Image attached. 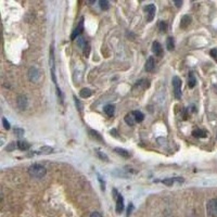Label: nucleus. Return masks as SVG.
<instances>
[{
  "mask_svg": "<svg viewBox=\"0 0 217 217\" xmlns=\"http://www.w3.org/2000/svg\"><path fill=\"white\" fill-rule=\"evenodd\" d=\"M175 5L177 6V7H180V6L182 5V1H176V2H175Z\"/></svg>",
  "mask_w": 217,
  "mask_h": 217,
  "instance_id": "obj_37",
  "label": "nucleus"
},
{
  "mask_svg": "<svg viewBox=\"0 0 217 217\" xmlns=\"http://www.w3.org/2000/svg\"><path fill=\"white\" fill-rule=\"evenodd\" d=\"M14 134L18 135V137H22L24 135V130L22 128H14Z\"/></svg>",
  "mask_w": 217,
  "mask_h": 217,
  "instance_id": "obj_33",
  "label": "nucleus"
},
{
  "mask_svg": "<svg viewBox=\"0 0 217 217\" xmlns=\"http://www.w3.org/2000/svg\"><path fill=\"white\" fill-rule=\"evenodd\" d=\"M16 147H18L20 150L26 151V150H28V149L31 148V144H29L28 142H26V141H23V140H19V141L16 142Z\"/></svg>",
  "mask_w": 217,
  "mask_h": 217,
  "instance_id": "obj_15",
  "label": "nucleus"
},
{
  "mask_svg": "<svg viewBox=\"0 0 217 217\" xmlns=\"http://www.w3.org/2000/svg\"><path fill=\"white\" fill-rule=\"evenodd\" d=\"M149 86H150V82H149V80H147V79H144V78L138 80V82L136 83V85H135L136 88H139V87H141V88H143V89L149 88Z\"/></svg>",
  "mask_w": 217,
  "mask_h": 217,
  "instance_id": "obj_14",
  "label": "nucleus"
},
{
  "mask_svg": "<svg viewBox=\"0 0 217 217\" xmlns=\"http://www.w3.org/2000/svg\"><path fill=\"white\" fill-rule=\"evenodd\" d=\"M166 48L168 51H172L175 49V41H174L173 37H168L166 39Z\"/></svg>",
  "mask_w": 217,
  "mask_h": 217,
  "instance_id": "obj_19",
  "label": "nucleus"
},
{
  "mask_svg": "<svg viewBox=\"0 0 217 217\" xmlns=\"http://www.w3.org/2000/svg\"><path fill=\"white\" fill-rule=\"evenodd\" d=\"M115 199H116V213L121 214L124 211V199H123V197L120 193L116 195Z\"/></svg>",
  "mask_w": 217,
  "mask_h": 217,
  "instance_id": "obj_9",
  "label": "nucleus"
},
{
  "mask_svg": "<svg viewBox=\"0 0 217 217\" xmlns=\"http://www.w3.org/2000/svg\"><path fill=\"white\" fill-rule=\"evenodd\" d=\"M115 151L116 153H117L118 155H121V156H123V157H125V159H128L129 156H130V154H129V152L128 151H126V150H124V149H121V148H115Z\"/></svg>",
  "mask_w": 217,
  "mask_h": 217,
  "instance_id": "obj_18",
  "label": "nucleus"
},
{
  "mask_svg": "<svg viewBox=\"0 0 217 217\" xmlns=\"http://www.w3.org/2000/svg\"><path fill=\"white\" fill-rule=\"evenodd\" d=\"M124 121L126 122L127 125H129V126H134L135 125V117H134V115H130V114H128V115L125 116Z\"/></svg>",
  "mask_w": 217,
  "mask_h": 217,
  "instance_id": "obj_21",
  "label": "nucleus"
},
{
  "mask_svg": "<svg viewBox=\"0 0 217 217\" xmlns=\"http://www.w3.org/2000/svg\"><path fill=\"white\" fill-rule=\"evenodd\" d=\"M91 90L89 88H84V89H82L80 90V92H79V96L82 98H89L91 96Z\"/></svg>",
  "mask_w": 217,
  "mask_h": 217,
  "instance_id": "obj_22",
  "label": "nucleus"
},
{
  "mask_svg": "<svg viewBox=\"0 0 217 217\" xmlns=\"http://www.w3.org/2000/svg\"><path fill=\"white\" fill-rule=\"evenodd\" d=\"M207 212L212 217H217V199H212L208 201Z\"/></svg>",
  "mask_w": 217,
  "mask_h": 217,
  "instance_id": "obj_4",
  "label": "nucleus"
},
{
  "mask_svg": "<svg viewBox=\"0 0 217 217\" xmlns=\"http://www.w3.org/2000/svg\"><path fill=\"white\" fill-rule=\"evenodd\" d=\"M195 84H197V80H195V77H194V75H193V73H189V83H188V85H189V87L190 88H193V87L195 86Z\"/></svg>",
  "mask_w": 217,
  "mask_h": 217,
  "instance_id": "obj_23",
  "label": "nucleus"
},
{
  "mask_svg": "<svg viewBox=\"0 0 217 217\" xmlns=\"http://www.w3.org/2000/svg\"><path fill=\"white\" fill-rule=\"evenodd\" d=\"M52 151L53 149L50 148V147H41V149H40V153H44V154H49Z\"/></svg>",
  "mask_w": 217,
  "mask_h": 217,
  "instance_id": "obj_27",
  "label": "nucleus"
},
{
  "mask_svg": "<svg viewBox=\"0 0 217 217\" xmlns=\"http://www.w3.org/2000/svg\"><path fill=\"white\" fill-rule=\"evenodd\" d=\"M50 71H51V79L54 83L56 87H58L57 76H56V65H54V50H53V46H51L50 48Z\"/></svg>",
  "mask_w": 217,
  "mask_h": 217,
  "instance_id": "obj_2",
  "label": "nucleus"
},
{
  "mask_svg": "<svg viewBox=\"0 0 217 217\" xmlns=\"http://www.w3.org/2000/svg\"><path fill=\"white\" fill-rule=\"evenodd\" d=\"M40 77V73L39 71H38L36 67H31V69L28 70V78L29 80H31L32 83H36L38 82V79H39Z\"/></svg>",
  "mask_w": 217,
  "mask_h": 217,
  "instance_id": "obj_8",
  "label": "nucleus"
},
{
  "mask_svg": "<svg viewBox=\"0 0 217 217\" xmlns=\"http://www.w3.org/2000/svg\"><path fill=\"white\" fill-rule=\"evenodd\" d=\"M159 29L163 33L167 31V23L164 22V21H160L159 22Z\"/></svg>",
  "mask_w": 217,
  "mask_h": 217,
  "instance_id": "obj_24",
  "label": "nucleus"
},
{
  "mask_svg": "<svg viewBox=\"0 0 217 217\" xmlns=\"http://www.w3.org/2000/svg\"><path fill=\"white\" fill-rule=\"evenodd\" d=\"M83 31H84V18L80 19L79 23H78V25L76 26V28L73 31V33H72V36H71V39L74 40L75 38L79 37L80 34L83 33Z\"/></svg>",
  "mask_w": 217,
  "mask_h": 217,
  "instance_id": "obj_5",
  "label": "nucleus"
},
{
  "mask_svg": "<svg viewBox=\"0 0 217 217\" xmlns=\"http://www.w3.org/2000/svg\"><path fill=\"white\" fill-rule=\"evenodd\" d=\"M86 44H87V41L84 39V38L82 37V36H79L78 37V40H77V45H78V47H80L82 49H84V47L86 46Z\"/></svg>",
  "mask_w": 217,
  "mask_h": 217,
  "instance_id": "obj_26",
  "label": "nucleus"
},
{
  "mask_svg": "<svg viewBox=\"0 0 217 217\" xmlns=\"http://www.w3.org/2000/svg\"><path fill=\"white\" fill-rule=\"evenodd\" d=\"M83 50H84V56L86 57V58H88V57H89V52H90V46H89L88 42L86 44V46L84 47V49H83Z\"/></svg>",
  "mask_w": 217,
  "mask_h": 217,
  "instance_id": "obj_29",
  "label": "nucleus"
},
{
  "mask_svg": "<svg viewBox=\"0 0 217 217\" xmlns=\"http://www.w3.org/2000/svg\"><path fill=\"white\" fill-rule=\"evenodd\" d=\"M99 6H100V8H101L102 10H108V7H110V5H108V2L106 1V0H100Z\"/></svg>",
  "mask_w": 217,
  "mask_h": 217,
  "instance_id": "obj_25",
  "label": "nucleus"
},
{
  "mask_svg": "<svg viewBox=\"0 0 217 217\" xmlns=\"http://www.w3.org/2000/svg\"><path fill=\"white\" fill-rule=\"evenodd\" d=\"M89 134H90V136H92L93 138H98V140H100V141H102V137L100 134H98L97 131L92 130V129H89Z\"/></svg>",
  "mask_w": 217,
  "mask_h": 217,
  "instance_id": "obj_28",
  "label": "nucleus"
},
{
  "mask_svg": "<svg viewBox=\"0 0 217 217\" xmlns=\"http://www.w3.org/2000/svg\"><path fill=\"white\" fill-rule=\"evenodd\" d=\"M97 154L99 155V157L101 160H103V161H105V162H108V157L106 156V154H104L103 152H101V151H97Z\"/></svg>",
  "mask_w": 217,
  "mask_h": 217,
  "instance_id": "obj_31",
  "label": "nucleus"
},
{
  "mask_svg": "<svg viewBox=\"0 0 217 217\" xmlns=\"http://www.w3.org/2000/svg\"><path fill=\"white\" fill-rule=\"evenodd\" d=\"M133 115H134V117H135V121L136 122H142V121L144 120V115L141 113L140 111H134L133 112Z\"/></svg>",
  "mask_w": 217,
  "mask_h": 217,
  "instance_id": "obj_20",
  "label": "nucleus"
},
{
  "mask_svg": "<svg viewBox=\"0 0 217 217\" xmlns=\"http://www.w3.org/2000/svg\"><path fill=\"white\" fill-rule=\"evenodd\" d=\"M152 52L154 54H156L157 57H162L163 56V48H162L161 44L159 41H154L152 45Z\"/></svg>",
  "mask_w": 217,
  "mask_h": 217,
  "instance_id": "obj_11",
  "label": "nucleus"
},
{
  "mask_svg": "<svg viewBox=\"0 0 217 217\" xmlns=\"http://www.w3.org/2000/svg\"><path fill=\"white\" fill-rule=\"evenodd\" d=\"M173 89H174V96L177 100L181 98V79L178 76H175L173 78Z\"/></svg>",
  "mask_w": 217,
  "mask_h": 217,
  "instance_id": "obj_3",
  "label": "nucleus"
},
{
  "mask_svg": "<svg viewBox=\"0 0 217 217\" xmlns=\"http://www.w3.org/2000/svg\"><path fill=\"white\" fill-rule=\"evenodd\" d=\"M216 60H217V58H216Z\"/></svg>",
  "mask_w": 217,
  "mask_h": 217,
  "instance_id": "obj_38",
  "label": "nucleus"
},
{
  "mask_svg": "<svg viewBox=\"0 0 217 217\" xmlns=\"http://www.w3.org/2000/svg\"><path fill=\"white\" fill-rule=\"evenodd\" d=\"M28 174L34 178H42L46 176L47 169L40 164H33L28 167Z\"/></svg>",
  "mask_w": 217,
  "mask_h": 217,
  "instance_id": "obj_1",
  "label": "nucleus"
},
{
  "mask_svg": "<svg viewBox=\"0 0 217 217\" xmlns=\"http://www.w3.org/2000/svg\"><path fill=\"white\" fill-rule=\"evenodd\" d=\"M74 101H75V104H76V108H77V110L79 112H82L83 111V105H82V103H80V101L76 97H74Z\"/></svg>",
  "mask_w": 217,
  "mask_h": 217,
  "instance_id": "obj_30",
  "label": "nucleus"
},
{
  "mask_svg": "<svg viewBox=\"0 0 217 217\" xmlns=\"http://www.w3.org/2000/svg\"><path fill=\"white\" fill-rule=\"evenodd\" d=\"M191 23V16L190 15H184L180 20V27L181 28H187Z\"/></svg>",
  "mask_w": 217,
  "mask_h": 217,
  "instance_id": "obj_13",
  "label": "nucleus"
},
{
  "mask_svg": "<svg viewBox=\"0 0 217 217\" xmlns=\"http://www.w3.org/2000/svg\"><path fill=\"white\" fill-rule=\"evenodd\" d=\"M131 211H133V205H131V204H129V205H128V210H127V214H126L127 217H129V214L131 213Z\"/></svg>",
  "mask_w": 217,
  "mask_h": 217,
  "instance_id": "obj_34",
  "label": "nucleus"
},
{
  "mask_svg": "<svg viewBox=\"0 0 217 217\" xmlns=\"http://www.w3.org/2000/svg\"><path fill=\"white\" fill-rule=\"evenodd\" d=\"M184 181H185V179L182 177H174V178H166V179H164L162 182L164 185H166V186H172V185L176 184V182L182 184Z\"/></svg>",
  "mask_w": 217,
  "mask_h": 217,
  "instance_id": "obj_10",
  "label": "nucleus"
},
{
  "mask_svg": "<svg viewBox=\"0 0 217 217\" xmlns=\"http://www.w3.org/2000/svg\"><path fill=\"white\" fill-rule=\"evenodd\" d=\"M2 125H3V128L5 129H7V130H9L10 129V124H9V122H8V120L6 117H2Z\"/></svg>",
  "mask_w": 217,
  "mask_h": 217,
  "instance_id": "obj_32",
  "label": "nucleus"
},
{
  "mask_svg": "<svg viewBox=\"0 0 217 217\" xmlns=\"http://www.w3.org/2000/svg\"><path fill=\"white\" fill-rule=\"evenodd\" d=\"M16 104H18V108L22 111H24L25 108H27V104H28V100L27 97L24 95H20L16 99Z\"/></svg>",
  "mask_w": 217,
  "mask_h": 217,
  "instance_id": "obj_7",
  "label": "nucleus"
},
{
  "mask_svg": "<svg viewBox=\"0 0 217 217\" xmlns=\"http://www.w3.org/2000/svg\"><path fill=\"white\" fill-rule=\"evenodd\" d=\"M144 10H146V12H147V21H148V22H152L155 15V11H156L155 6L151 3V5L147 6V7L144 8Z\"/></svg>",
  "mask_w": 217,
  "mask_h": 217,
  "instance_id": "obj_6",
  "label": "nucleus"
},
{
  "mask_svg": "<svg viewBox=\"0 0 217 217\" xmlns=\"http://www.w3.org/2000/svg\"><path fill=\"white\" fill-rule=\"evenodd\" d=\"M114 111H115V106H114L113 104H106V105L104 106V112H105L108 116L113 115Z\"/></svg>",
  "mask_w": 217,
  "mask_h": 217,
  "instance_id": "obj_16",
  "label": "nucleus"
},
{
  "mask_svg": "<svg viewBox=\"0 0 217 217\" xmlns=\"http://www.w3.org/2000/svg\"><path fill=\"white\" fill-rule=\"evenodd\" d=\"M192 135L197 138H205L206 136H207V134H206V131L203 130V129H195L192 133Z\"/></svg>",
  "mask_w": 217,
  "mask_h": 217,
  "instance_id": "obj_17",
  "label": "nucleus"
},
{
  "mask_svg": "<svg viewBox=\"0 0 217 217\" xmlns=\"http://www.w3.org/2000/svg\"><path fill=\"white\" fill-rule=\"evenodd\" d=\"M16 146V143H11L10 146H8V148H7V150L8 151H12V150H14V147Z\"/></svg>",
  "mask_w": 217,
  "mask_h": 217,
  "instance_id": "obj_35",
  "label": "nucleus"
},
{
  "mask_svg": "<svg viewBox=\"0 0 217 217\" xmlns=\"http://www.w3.org/2000/svg\"><path fill=\"white\" fill-rule=\"evenodd\" d=\"M155 67V61L153 57H149L148 60H147L146 64H144V70L147 72H152Z\"/></svg>",
  "mask_w": 217,
  "mask_h": 217,
  "instance_id": "obj_12",
  "label": "nucleus"
},
{
  "mask_svg": "<svg viewBox=\"0 0 217 217\" xmlns=\"http://www.w3.org/2000/svg\"><path fill=\"white\" fill-rule=\"evenodd\" d=\"M90 217H102V216H101V214H100V213H98V212H93V213H91Z\"/></svg>",
  "mask_w": 217,
  "mask_h": 217,
  "instance_id": "obj_36",
  "label": "nucleus"
}]
</instances>
